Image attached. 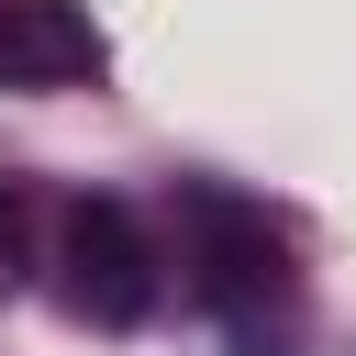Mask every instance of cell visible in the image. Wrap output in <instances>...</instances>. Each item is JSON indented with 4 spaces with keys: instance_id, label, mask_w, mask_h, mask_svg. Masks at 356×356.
<instances>
[{
    "instance_id": "6da1fadb",
    "label": "cell",
    "mask_w": 356,
    "mask_h": 356,
    "mask_svg": "<svg viewBox=\"0 0 356 356\" xmlns=\"http://www.w3.org/2000/svg\"><path fill=\"white\" fill-rule=\"evenodd\" d=\"M189 222H200V300L245 334V345H278L289 334V245L256 200L234 189H189Z\"/></svg>"
},
{
    "instance_id": "7a4b0ae2",
    "label": "cell",
    "mask_w": 356,
    "mask_h": 356,
    "mask_svg": "<svg viewBox=\"0 0 356 356\" xmlns=\"http://www.w3.org/2000/svg\"><path fill=\"white\" fill-rule=\"evenodd\" d=\"M67 300L100 323V334H134L156 312V245L122 200H78L67 211Z\"/></svg>"
},
{
    "instance_id": "3957f363",
    "label": "cell",
    "mask_w": 356,
    "mask_h": 356,
    "mask_svg": "<svg viewBox=\"0 0 356 356\" xmlns=\"http://www.w3.org/2000/svg\"><path fill=\"white\" fill-rule=\"evenodd\" d=\"M100 78V33L78 0H0V89H78Z\"/></svg>"
},
{
    "instance_id": "277c9868",
    "label": "cell",
    "mask_w": 356,
    "mask_h": 356,
    "mask_svg": "<svg viewBox=\"0 0 356 356\" xmlns=\"http://www.w3.org/2000/svg\"><path fill=\"white\" fill-rule=\"evenodd\" d=\"M11 222H22V200H11V189H0V245H11Z\"/></svg>"
}]
</instances>
